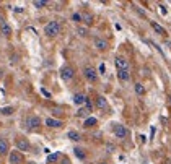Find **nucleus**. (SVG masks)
Segmentation results:
<instances>
[{"mask_svg":"<svg viewBox=\"0 0 171 164\" xmlns=\"http://www.w3.org/2000/svg\"><path fill=\"white\" fill-rule=\"evenodd\" d=\"M168 99H169V106H171V96H169V98H168Z\"/></svg>","mask_w":171,"mask_h":164,"instance_id":"33","label":"nucleus"},{"mask_svg":"<svg viewBox=\"0 0 171 164\" xmlns=\"http://www.w3.org/2000/svg\"><path fill=\"white\" fill-rule=\"evenodd\" d=\"M41 91H43V94H44V96H47V98H51V94H49L47 91H46V89H41Z\"/></svg>","mask_w":171,"mask_h":164,"instance_id":"31","label":"nucleus"},{"mask_svg":"<svg viewBox=\"0 0 171 164\" xmlns=\"http://www.w3.org/2000/svg\"><path fill=\"white\" fill-rule=\"evenodd\" d=\"M33 164H34V162H33Z\"/></svg>","mask_w":171,"mask_h":164,"instance_id":"35","label":"nucleus"},{"mask_svg":"<svg viewBox=\"0 0 171 164\" xmlns=\"http://www.w3.org/2000/svg\"><path fill=\"white\" fill-rule=\"evenodd\" d=\"M96 106H98L100 109H104V107H108V101H106V98H103V96H98V98H96Z\"/></svg>","mask_w":171,"mask_h":164,"instance_id":"16","label":"nucleus"},{"mask_svg":"<svg viewBox=\"0 0 171 164\" xmlns=\"http://www.w3.org/2000/svg\"><path fill=\"white\" fill-rule=\"evenodd\" d=\"M88 114H90V111H87L85 107H80L78 112H77V117H87Z\"/></svg>","mask_w":171,"mask_h":164,"instance_id":"25","label":"nucleus"},{"mask_svg":"<svg viewBox=\"0 0 171 164\" xmlns=\"http://www.w3.org/2000/svg\"><path fill=\"white\" fill-rule=\"evenodd\" d=\"M72 20L75 21V23H80V21H82V15H80V13H73L72 15Z\"/></svg>","mask_w":171,"mask_h":164,"instance_id":"27","label":"nucleus"},{"mask_svg":"<svg viewBox=\"0 0 171 164\" xmlns=\"http://www.w3.org/2000/svg\"><path fill=\"white\" fill-rule=\"evenodd\" d=\"M85 99H87V96H85L83 93H77V94H73V104H77V106L85 104Z\"/></svg>","mask_w":171,"mask_h":164,"instance_id":"13","label":"nucleus"},{"mask_svg":"<svg viewBox=\"0 0 171 164\" xmlns=\"http://www.w3.org/2000/svg\"><path fill=\"white\" fill-rule=\"evenodd\" d=\"M46 125L51 127V128H59L62 127L64 123H62V120H59V119H54V117H47L46 119Z\"/></svg>","mask_w":171,"mask_h":164,"instance_id":"10","label":"nucleus"},{"mask_svg":"<svg viewBox=\"0 0 171 164\" xmlns=\"http://www.w3.org/2000/svg\"><path fill=\"white\" fill-rule=\"evenodd\" d=\"M0 33H2L5 37H10L11 36V26L5 20H0Z\"/></svg>","mask_w":171,"mask_h":164,"instance_id":"8","label":"nucleus"},{"mask_svg":"<svg viewBox=\"0 0 171 164\" xmlns=\"http://www.w3.org/2000/svg\"><path fill=\"white\" fill-rule=\"evenodd\" d=\"M8 159H10V164H21L23 162V154L20 151H11Z\"/></svg>","mask_w":171,"mask_h":164,"instance_id":"7","label":"nucleus"},{"mask_svg":"<svg viewBox=\"0 0 171 164\" xmlns=\"http://www.w3.org/2000/svg\"><path fill=\"white\" fill-rule=\"evenodd\" d=\"M77 33H78L80 36H87V28H78Z\"/></svg>","mask_w":171,"mask_h":164,"instance_id":"28","label":"nucleus"},{"mask_svg":"<svg viewBox=\"0 0 171 164\" xmlns=\"http://www.w3.org/2000/svg\"><path fill=\"white\" fill-rule=\"evenodd\" d=\"M83 75H85V78H87L88 81H91V83L98 80V73H96V70H95L91 65H87V67L83 68Z\"/></svg>","mask_w":171,"mask_h":164,"instance_id":"3","label":"nucleus"},{"mask_svg":"<svg viewBox=\"0 0 171 164\" xmlns=\"http://www.w3.org/2000/svg\"><path fill=\"white\" fill-rule=\"evenodd\" d=\"M60 33V25L59 21H49L47 25L44 26V34L49 37H55Z\"/></svg>","mask_w":171,"mask_h":164,"instance_id":"1","label":"nucleus"},{"mask_svg":"<svg viewBox=\"0 0 171 164\" xmlns=\"http://www.w3.org/2000/svg\"><path fill=\"white\" fill-rule=\"evenodd\" d=\"M73 75H75V70H73L70 65H65V67H62V68H60V78L64 81H70L73 78Z\"/></svg>","mask_w":171,"mask_h":164,"instance_id":"2","label":"nucleus"},{"mask_svg":"<svg viewBox=\"0 0 171 164\" xmlns=\"http://www.w3.org/2000/svg\"><path fill=\"white\" fill-rule=\"evenodd\" d=\"M85 106H87V107H85V109H87V111H90V112H91V109H93V104H91L90 98H87V99H85Z\"/></svg>","mask_w":171,"mask_h":164,"instance_id":"26","label":"nucleus"},{"mask_svg":"<svg viewBox=\"0 0 171 164\" xmlns=\"http://www.w3.org/2000/svg\"><path fill=\"white\" fill-rule=\"evenodd\" d=\"M150 25H152V28H153V29H155V33H158L160 36H165V34H166V29H165L163 26H160L158 23H155V21H152Z\"/></svg>","mask_w":171,"mask_h":164,"instance_id":"15","label":"nucleus"},{"mask_svg":"<svg viewBox=\"0 0 171 164\" xmlns=\"http://www.w3.org/2000/svg\"><path fill=\"white\" fill-rule=\"evenodd\" d=\"M26 125L30 130H38L39 127H41V119H39L38 115H30L26 119Z\"/></svg>","mask_w":171,"mask_h":164,"instance_id":"4","label":"nucleus"},{"mask_svg":"<svg viewBox=\"0 0 171 164\" xmlns=\"http://www.w3.org/2000/svg\"><path fill=\"white\" fill-rule=\"evenodd\" d=\"M117 78H119L121 81H129V80H130L129 70H117Z\"/></svg>","mask_w":171,"mask_h":164,"instance_id":"14","label":"nucleus"},{"mask_svg":"<svg viewBox=\"0 0 171 164\" xmlns=\"http://www.w3.org/2000/svg\"><path fill=\"white\" fill-rule=\"evenodd\" d=\"M10 150V145L5 138H0V156H5Z\"/></svg>","mask_w":171,"mask_h":164,"instance_id":"12","label":"nucleus"},{"mask_svg":"<svg viewBox=\"0 0 171 164\" xmlns=\"http://www.w3.org/2000/svg\"><path fill=\"white\" fill-rule=\"evenodd\" d=\"M13 10H15V12H16V13H21V12H23V8H21V7H15Z\"/></svg>","mask_w":171,"mask_h":164,"instance_id":"30","label":"nucleus"},{"mask_svg":"<svg viewBox=\"0 0 171 164\" xmlns=\"http://www.w3.org/2000/svg\"><path fill=\"white\" fill-rule=\"evenodd\" d=\"M100 164H106V162H100Z\"/></svg>","mask_w":171,"mask_h":164,"instance_id":"34","label":"nucleus"},{"mask_svg":"<svg viewBox=\"0 0 171 164\" xmlns=\"http://www.w3.org/2000/svg\"><path fill=\"white\" fill-rule=\"evenodd\" d=\"M16 148L20 151H30V141L26 138H16Z\"/></svg>","mask_w":171,"mask_h":164,"instance_id":"9","label":"nucleus"},{"mask_svg":"<svg viewBox=\"0 0 171 164\" xmlns=\"http://www.w3.org/2000/svg\"><path fill=\"white\" fill-rule=\"evenodd\" d=\"M33 5L36 8H43V7H47V2H44V0H34Z\"/></svg>","mask_w":171,"mask_h":164,"instance_id":"24","label":"nucleus"},{"mask_svg":"<svg viewBox=\"0 0 171 164\" xmlns=\"http://www.w3.org/2000/svg\"><path fill=\"white\" fill-rule=\"evenodd\" d=\"M96 117H87V120L83 122V127H87V128H90V127H93V125H96Z\"/></svg>","mask_w":171,"mask_h":164,"instance_id":"17","label":"nucleus"},{"mask_svg":"<svg viewBox=\"0 0 171 164\" xmlns=\"http://www.w3.org/2000/svg\"><path fill=\"white\" fill-rule=\"evenodd\" d=\"M134 89H135V93L139 94V96H142V94L145 93V88H144V84H142V83H135Z\"/></svg>","mask_w":171,"mask_h":164,"instance_id":"22","label":"nucleus"},{"mask_svg":"<svg viewBox=\"0 0 171 164\" xmlns=\"http://www.w3.org/2000/svg\"><path fill=\"white\" fill-rule=\"evenodd\" d=\"M73 153H75V156L78 158V159H85V158H87L85 150H82V148H73Z\"/></svg>","mask_w":171,"mask_h":164,"instance_id":"21","label":"nucleus"},{"mask_svg":"<svg viewBox=\"0 0 171 164\" xmlns=\"http://www.w3.org/2000/svg\"><path fill=\"white\" fill-rule=\"evenodd\" d=\"M67 138H70L72 141H78L80 140V133L75 132V130H70V132L67 133Z\"/></svg>","mask_w":171,"mask_h":164,"instance_id":"20","label":"nucleus"},{"mask_svg":"<svg viewBox=\"0 0 171 164\" xmlns=\"http://www.w3.org/2000/svg\"><path fill=\"white\" fill-rule=\"evenodd\" d=\"M106 72V67H104V64H101L100 65V73H104Z\"/></svg>","mask_w":171,"mask_h":164,"instance_id":"29","label":"nucleus"},{"mask_svg":"<svg viewBox=\"0 0 171 164\" xmlns=\"http://www.w3.org/2000/svg\"><path fill=\"white\" fill-rule=\"evenodd\" d=\"M82 21H85L87 25H91V23H93V16H91L90 13H83L82 15Z\"/></svg>","mask_w":171,"mask_h":164,"instance_id":"23","label":"nucleus"},{"mask_svg":"<svg viewBox=\"0 0 171 164\" xmlns=\"http://www.w3.org/2000/svg\"><path fill=\"white\" fill-rule=\"evenodd\" d=\"M114 64H116V68L117 70H129V60L122 57V55H117L114 59Z\"/></svg>","mask_w":171,"mask_h":164,"instance_id":"6","label":"nucleus"},{"mask_svg":"<svg viewBox=\"0 0 171 164\" xmlns=\"http://www.w3.org/2000/svg\"><path fill=\"white\" fill-rule=\"evenodd\" d=\"M15 112V109L11 106H7V107H2V109H0V114L2 115H11Z\"/></svg>","mask_w":171,"mask_h":164,"instance_id":"19","label":"nucleus"},{"mask_svg":"<svg viewBox=\"0 0 171 164\" xmlns=\"http://www.w3.org/2000/svg\"><path fill=\"white\" fill-rule=\"evenodd\" d=\"M95 47L98 50H106L108 49V41H104V39H101V37H95Z\"/></svg>","mask_w":171,"mask_h":164,"instance_id":"11","label":"nucleus"},{"mask_svg":"<svg viewBox=\"0 0 171 164\" xmlns=\"http://www.w3.org/2000/svg\"><path fill=\"white\" fill-rule=\"evenodd\" d=\"M112 132H114V135H116V138H125L127 133H129L127 128H125L124 125H121V123H114Z\"/></svg>","mask_w":171,"mask_h":164,"instance_id":"5","label":"nucleus"},{"mask_svg":"<svg viewBox=\"0 0 171 164\" xmlns=\"http://www.w3.org/2000/svg\"><path fill=\"white\" fill-rule=\"evenodd\" d=\"M160 8H161V15H166V8L165 7H160Z\"/></svg>","mask_w":171,"mask_h":164,"instance_id":"32","label":"nucleus"},{"mask_svg":"<svg viewBox=\"0 0 171 164\" xmlns=\"http://www.w3.org/2000/svg\"><path fill=\"white\" fill-rule=\"evenodd\" d=\"M59 158H60V153H59V151H55V153H52V154H49V156H47V162H49V164L57 162V161H59Z\"/></svg>","mask_w":171,"mask_h":164,"instance_id":"18","label":"nucleus"}]
</instances>
